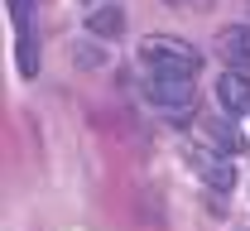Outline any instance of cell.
Here are the masks:
<instances>
[{"mask_svg": "<svg viewBox=\"0 0 250 231\" xmlns=\"http://www.w3.org/2000/svg\"><path fill=\"white\" fill-rule=\"evenodd\" d=\"M188 159H192V168L202 173V183H212V188H221V193L236 183L231 164H226V159H217V149H202V145H192V149H188Z\"/></svg>", "mask_w": 250, "mask_h": 231, "instance_id": "obj_4", "label": "cell"}, {"mask_svg": "<svg viewBox=\"0 0 250 231\" xmlns=\"http://www.w3.org/2000/svg\"><path fill=\"white\" fill-rule=\"evenodd\" d=\"M140 53H145V63L154 67V72H197L202 67V53L183 43V39H168V34H149L145 43H140Z\"/></svg>", "mask_w": 250, "mask_h": 231, "instance_id": "obj_1", "label": "cell"}, {"mask_svg": "<svg viewBox=\"0 0 250 231\" xmlns=\"http://www.w3.org/2000/svg\"><path fill=\"white\" fill-rule=\"evenodd\" d=\"M217 53H221L231 67H241V72H246V67H250V29H246V24H231V29H221Z\"/></svg>", "mask_w": 250, "mask_h": 231, "instance_id": "obj_6", "label": "cell"}, {"mask_svg": "<svg viewBox=\"0 0 250 231\" xmlns=\"http://www.w3.org/2000/svg\"><path fill=\"white\" fill-rule=\"evenodd\" d=\"M34 5L29 0H10V20H15V34H20V72L34 77L39 72V53H34Z\"/></svg>", "mask_w": 250, "mask_h": 231, "instance_id": "obj_3", "label": "cell"}, {"mask_svg": "<svg viewBox=\"0 0 250 231\" xmlns=\"http://www.w3.org/2000/svg\"><path fill=\"white\" fill-rule=\"evenodd\" d=\"M87 29H92L96 39H116V34L125 29V15L116 10V5H101V10H92V15H87Z\"/></svg>", "mask_w": 250, "mask_h": 231, "instance_id": "obj_7", "label": "cell"}, {"mask_svg": "<svg viewBox=\"0 0 250 231\" xmlns=\"http://www.w3.org/2000/svg\"><path fill=\"white\" fill-rule=\"evenodd\" d=\"M145 92H149L154 106L173 111V116L192 111V97H197V87H192V77H188V72H154V77L145 82Z\"/></svg>", "mask_w": 250, "mask_h": 231, "instance_id": "obj_2", "label": "cell"}, {"mask_svg": "<svg viewBox=\"0 0 250 231\" xmlns=\"http://www.w3.org/2000/svg\"><path fill=\"white\" fill-rule=\"evenodd\" d=\"M217 97H221V106H226L231 116H250V77L241 72V67H231V72L217 82Z\"/></svg>", "mask_w": 250, "mask_h": 231, "instance_id": "obj_5", "label": "cell"}]
</instances>
